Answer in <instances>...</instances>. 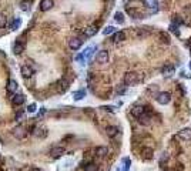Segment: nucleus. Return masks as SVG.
Listing matches in <instances>:
<instances>
[{"label": "nucleus", "instance_id": "1", "mask_svg": "<svg viewBox=\"0 0 191 171\" xmlns=\"http://www.w3.org/2000/svg\"><path fill=\"white\" fill-rule=\"evenodd\" d=\"M138 74L136 71H127L124 74V84L125 86H133V84L138 83Z\"/></svg>", "mask_w": 191, "mask_h": 171}, {"label": "nucleus", "instance_id": "2", "mask_svg": "<svg viewBox=\"0 0 191 171\" xmlns=\"http://www.w3.org/2000/svg\"><path fill=\"white\" fill-rule=\"evenodd\" d=\"M155 100H157L158 104L166 106V104H168V103L171 101V94L168 91H160L157 94V97H155Z\"/></svg>", "mask_w": 191, "mask_h": 171}, {"label": "nucleus", "instance_id": "3", "mask_svg": "<svg viewBox=\"0 0 191 171\" xmlns=\"http://www.w3.org/2000/svg\"><path fill=\"white\" fill-rule=\"evenodd\" d=\"M34 67L30 66V64H24V66H21V76L24 77V79H30V77H33L34 74Z\"/></svg>", "mask_w": 191, "mask_h": 171}, {"label": "nucleus", "instance_id": "4", "mask_svg": "<svg viewBox=\"0 0 191 171\" xmlns=\"http://www.w3.org/2000/svg\"><path fill=\"white\" fill-rule=\"evenodd\" d=\"M13 136H14L17 140H23V138L27 136V131H26V128L23 125H17L16 128L13 130Z\"/></svg>", "mask_w": 191, "mask_h": 171}, {"label": "nucleus", "instance_id": "5", "mask_svg": "<svg viewBox=\"0 0 191 171\" xmlns=\"http://www.w3.org/2000/svg\"><path fill=\"white\" fill-rule=\"evenodd\" d=\"M33 134L37 138H46L47 134H49V131H47V128L44 127V125H39V127H36V128H34Z\"/></svg>", "mask_w": 191, "mask_h": 171}, {"label": "nucleus", "instance_id": "6", "mask_svg": "<svg viewBox=\"0 0 191 171\" xmlns=\"http://www.w3.org/2000/svg\"><path fill=\"white\" fill-rule=\"evenodd\" d=\"M96 60H97V63H100V64H106V63L108 61V51L100 50L99 53H97V56H96Z\"/></svg>", "mask_w": 191, "mask_h": 171}, {"label": "nucleus", "instance_id": "7", "mask_svg": "<svg viewBox=\"0 0 191 171\" xmlns=\"http://www.w3.org/2000/svg\"><path fill=\"white\" fill-rule=\"evenodd\" d=\"M145 2V7L150 9V14L158 12V2L157 0H144Z\"/></svg>", "mask_w": 191, "mask_h": 171}, {"label": "nucleus", "instance_id": "8", "mask_svg": "<svg viewBox=\"0 0 191 171\" xmlns=\"http://www.w3.org/2000/svg\"><path fill=\"white\" fill-rule=\"evenodd\" d=\"M81 44H83V40L80 37H73L69 40V46H70L71 50H79L81 47Z\"/></svg>", "mask_w": 191, "mask_h": 171}, {"label": "nucleus", "instance_id": "9", "mask_svg": "<svg viewBox=\"0 0 191 171\" xmlns=\"http://www.w3.org/2000/svg\"><path fill=\"white\" fill-rule=\"evenodd\" d=\"M144 113H145L144 106L137 104V106H133V107H131V116L136 117V118H138V117L141 116V114H144Z\"/></svg>", "mask_w": 191, "mask_h": 171}, {"label": "nucleus", "instance_id": "10", "mask_svg": "<svg viewBox=\"0 0 191 171\" xmlns=\"http://www.w3.org/2000/svg\"><path fill=\"white\" fill-rule=\"evenodd\" d=\"M64 147L62 146H57V147H53L51 150H50V155L53 157V158H58V157H62L63 154H64Z\"/></svg>", "mask_w": 191, "mask_h": 171}, {"label": "nucleus", "instance_id": "11", "mask_svg": "<svg viewBox=\"0 0 191 171\" xmlns=\"http://www.w3.org/2000/svg\"><path fill=\"white\" fill-rule=\"evenodd\" d=\"M24 51V43L21 42V39H17L14 46H13V53L14 54H21Z\"/></svg>", "mask_w": 191, "mask_h": 171}, {"label": "nucleus", "instance_id": "12", "mask_svg": "<svg viewBox=\"0 0 191 171\" xmlns=\"http://www.w3.org/2000/svg\"><path fill=\"white\" fill-rule=\"evenodd\" d=\"M174 73H175V69L171 64H167V66H164L161 69V74L164 77H171V76H174Z\"/></svg>", "mask_w": 191, "mask_h": 171}, {"label": "nucleus", "instance_id": "13", "mask_svg": "<svg viewBox=\"0 0 191 171\" xmlns=\"http://www.w3.org/2000/svg\"><path fill=\"white\" fill-rule=\"evenodd\" d=\"M19 90V84L16 80H9L7 81V91L10 94H16V91Z\"/></svg>", "mask_w": 191, "mask_h": 171}, {"label": "nucleus", "instance_id": "14", "mask_svg": "<svg viewBox=\"0 0 191 171\" xmlns=\"http://www.w3.org/2000/svg\"><path fill=\"white\" fill-rule=\"evenodd\" d=\"M150 120H151V116H150V113L147 111V110H145L144 114H141V116L138 117V123H140V124H143V125H148L150 123H151Z\"/></svg>", "mask_w": 191, "mask_h": 171}, {"label": "nucleus", "instance_id": "15", "mask_svg": "<svg viewBox=\"0 0 191 171\" xmlns=\"http://www.w3.org/2000/svg\"><path fill=\"white\" fill-rule=\"evenodd\" d=\"M178 137L184 141H190L191 140V128H183L178 133Z\"/></svg>", "mask_w": 191, "mask_h": 171}, {"label": "nucleus", "instance_id": "16", "mask_svg": "<svg viewBox=\"0 0 191 171\" xmlns=\"http://www.w3.org/2000/svg\"><path fill=\"white\" fill-rule=\"evenodd\" d=\"M141 157L144 160H153L154 157V151L153 148H150V147H145V148H143L141 151Z\"/></svg>", "mask_w": 191, "mask_h": 171}, {"label": "nucleus", "instance_id": "17", "mask_svg": "<svg viewBox=\"0 0 191 171\" xmlns=\"http://www.w3.org/2000/svg\"><path fill=\"white\" fill-rule=\"evenodd\" d=\"M53 4H54L53 0H42L40 2V10L42 12H47V10H50L53 7Z\"/></svg>", "mask_w": 191, "mask_h": 171}, {"label": "nucleus", "instance_id": "18", "mask_svg": "<svg viewBox=\"0 0 191 171\" xmlns=\"http://www.w3.org/2000/svg\"><path fill=\"white\" fill-rule=\"evenodd\" d=\"M97 32H99V27H97L96 24L88 26L87 29L84 30V36H86V37H93V36H94Z\"/></svg>", "mask_w": 191, "mask_h": 171}, {"label": "nucleus", "instance_id": "19", "mask_svg": "<svg viewBox=\"0 0 191 171\" xmlns=\"http://www.w3.org/2000/svg\"><path fill=\"white\" fill-rule=\"evenodd\" d=\"M106 134H107L110 138H114L117 134H118V128L114 127V125H108L107 128H106Z\"/></svg>", "mask_w": 191, "mask_h": 171}, {"label": "nucleus", "instance_id": "20", "mask_svg": "<svg viewBox=\"0 0 191 171\" xmlns=\"http://www.w3.org/2000/svg\"><path fill=\"white\" fill-rule=\"evenodd\" d=\"M32 4H33L32 0H21V2H20V9L23 10V12H30Z\"/></svg>", "mask_w": 191, "mask_h": 171}, {"label": "nucleus", "instance_id": "21", "mask_svg": "<svg viewBox=\"0 0 191 171\" xmlns=\"http://www.w3.org/2000/svg\"><path fill=\"white\" fill-rule=\"evenodd\" d=\"M107 154H108V148H107V147L100 146V147L96 148V155H97V157H106Z\"/></svg>", "mask_w": 191, "mask_h": 171}, {"label": "nucleus", "instance_id": "22", "mask_svg": "<svg viewBox=\"0 0 191 171\" xmlns=\"http://www.w3.org/2000/svg\"><path fill=\"white\" fill-rule=\"evenodd\" d=\"M123 40H125V33L124 32H116L114 36H113V42L120 43V42H123Z\"/></svg>", "mask_w": 191, "mask_h": 171}, {"label": "nucleus", "instance_id": "23", "mask_svg": "<svg viewBox=\"0 0 191 171\" xmlns=\"http://www.w3.org/2000/svg\"><path fill=\"white\" fill-rule=\"evenodd\" d=\"M58 86H57V88H58V91H62V93H64L69 88V83H67L64 79H62V80H58Z\"/></svg>", "mask_w": 191, "mask_h": 171}, {"label": "nucleus", "instance_id": "24", "mask_svg": "<svg viewBox=\"0 0 191 171\" xmlns=\"http://www.w3.org/2000/svg\"><path fill=\"white\" fill-rule=\"evenodd\" d=\"M23 103H24V96H23V94H14V97H13V104L21 106Z\"/></svg>", "mask_w": 191, "mask_h": 171}, {"label": "nucleus", "instance_id": "25", "mask_svg": "<svg viewBox=\"0 0 191 171\" xmlns=\"http://www.w3.org/2000/svg\"><path fill=\"white\" fill-rule=\"evenodd\" d=\"M94 50H96V47L94 46H92V47H87L86 50L83 51V57H84V60H88V58L93 56V53H94Z\"/></svg>", "mask_w": 191, "mask_h": 171}, {"label": "nucleus", "instance_id": "26", "mask_svg": "<svg viewBox=\"0 0 191 171\" xmlns=\"http://www.w3.org/2000/svg\"><path fill=\"white\" fill-rule=\"evenodd\" d=\"M73 97H74L76 101L81 100V99L86 97V90H79V91H74V93H73Z\"/></svg>", "mask_w": 191, "mask_h": 171}, {"label": "nucleus", "instance_id": "27", "mask_svg": "<svg viewBox=\"0 0 191 171\" xmlns=\"http://www.w3.org/2000/svg\"><path fill=\"white\" fill-rule=\"evenodd\" d=\"M20 26H21V20L17 17V19L13 20L12 26H10V30H13V32H14V30H19V29H20Z\"/></svg>", "mask_w": 191, "mask_h": 171}, {"label": "nucleus", "instance_id": "28", "mask_svg": "<svg viewBox=\"0 0 191 171\" xmlns=\"http://www.w3.org/2000/svg\"><path fill=\"white\" fill-rule=\"evenodd\" d=\"M114 20L117 21V23H124V14H123V13L121 12H117L116 14H114Z\"/></svg>", "mask_w": 191, "mask_h": 171}, {"label": "nucleus", "instance_id": "29", "mask_svg": "<svg viewBox=\"0 0 191 171\" xmlns=\"http://www.w3.org/2000/svg\"><path fill=\"white\" fill-rule=\"evenodd\" d=\"M6 26H7V17L3 13H0V29H4Z\"/></svg>", "mask_w": 191, "mask_h": 171}, {"label": "nucleus", "instance_id": "30", "mask_svg": "<svg viewBox=\"0 0 191 171\" xmlns=\"http://www.w3.org/2000/svg\"><path fill=\"white\" fill-rule=\"evenodd\" d=\"M113 33H116V27H113V26H107V27L103 30L104 36H108V34H113Z\"/></svg>", "mask_w": 191, "mask_h": 171}, {"label": "nucleus", "instance_id": "31", "mask_svg": "<svg viewBox=\"0 0 191 171\" xmlns=\"http://www.w3.org/2000/svg\"><path fill=\"white\" fill-rule=\"evenodd\" d=\"M147 93H148V94H150V93H154V96L157 97V94H158V87H157V86H150L148 90H147Z\"/></svg>", "mask_w": 191, "mask_h": 171}, {"label": "nucleus", "instance_id": "32", "mask_svg": "<svg viewBox=\"0 0 191 171\" xmlns=\"http://www.w3.org/2000/svg\"><path fill=\"white\" fill-rule=\"evenodd\" d=\"M123 163H124V168H123V171H129L130 170V165H131V161H130V158H124V160H123Z\"/></svg>", "mask_w": 191, "mask_h": 171}, {"label": "nucleus", "instance_id": "33", "mask_svg": "<svg viewBox=\"0 0 191 171\" xmlns=\"http://www.w3.org/2000/svg\"><path fill=\"white\" fill-rule=\"evenodd\" d=\"M160 37H161V42L163 43H170V37H168V34L167 33H160Z\"/></svg>", "mask_w": 191, "mask_h": 171}, {"label": "nucleus", "instance_id": "34", "mask_svg": "<svg viewBox=\"0 0 191 171\" xmlns=\"http://www.w3.org/2000/svg\"><path fill=\"white\" fill-rule=\"evenodd\" d=\"M27 111H29V113H34V111H36V104H30L29 107H27Z\"/></svg>", "mask_w": 191, "mask_h": 171}, {"label": "nucleus", "instance_id": "35", "mask_svg": "<svg viewBox=\"0 0 191 171\" xmlns=\"http://www.w3.org/2000/svg\"><path fill=\"white\" fill-rule=\"evenodd\" d=\"M86 171H96V165L94 164H88L87 167H86Z\"/></svg>", "mask_w": 191, "mask_h": 171}, {"label": "nucleus", "instance_id": "36", "mask_svg": "<svg viewBox=\"0 0 191 171\" xmlns=\"http://www.w3.org/2000/svg\"><path fill=\"white\" fill-rule=\"evenodd\" d=\"M103 110H107V111H114L116 110V107H111V106H104V107H101Z\"/></svg>", "mask_w": 191, "mask_h": 171}, {"label": "nucleus", "instance_id": "37", "mask_svg": "<svg viewBox=\"0 0 191 171\" xmlns=\"http://www.w3.org/2000/svg\"><path fill=\"white\" fill-rule=\"evenodd\" d=\"M117 93H118V94H123V93H125V87H118V88H117Z\"/></svg>", "mask_w": 191, "mask_h": 171}, {"label": "nucleus", "instance_id": "38", "mask_svg": "<svg viewBox=\"0 0 191 171\" xmlns=\"http://www.w3.org/2000/svg\"><path fill=\"white\" fill-rule=\"evenodd\" d=\"M175 171H184L183 164H177V167H175Z\"/></svg>", "mask_w": 191, "mask_h": 171}, {"label": "nucleus", "instance_id": "39", "mask_svg": "<svg viewBox=\"0 0 191 171\" xmlns=\"http://www.w3.org/2000/svg\"><path fill=\"white\" fill-rule=\"evenodd\" d=\"M188 69H190V70H191V61L188 63Z\"/></svg>", "mask_w": 191, "mask_h": 171}, {"label": "nucleus", "instance_id": "40", "mask_svg": "<svg viewBox=\"0 0 191 171\" xmlns=\"http://www.w3.org/2000/svg\"><path fill=\"white\" fill-rule=\"evenodd\" d=\"M32 171H42V170H37V168H34V170H32Z\"/></svg>", "mask_w": 191, "mask_h": 171}, {"label": "nucleus", "instance_id": "41", "mask_svg": "<svg viewBox=\"0 0 191 171\" xmlns=\"http://www.w3.org/2000/svg\"><path fill=\"white\" fill-rule=\"evenodd\" d=\"M117 171H121V170H117Z\"/></svg>", "mask_w": 191, "mask_h": 171}]
</instances>
